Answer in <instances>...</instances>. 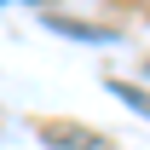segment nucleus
I'll use <instances>...</instances> for the list:
<instances>
[{
    "instance_id": "nucleus-1",
    "label": "nucleus",
    "mask_w": 150,
    "mask_h": 150,
    "mask_svg": "<svg viewBox=\"0 0 150 150\" xmlns=\"http://www.w3.org/2000/svg\"><path fill=\"white\" fill-rule=\"evenodd\" d=\"M110 93L121 98V104H127L133 115H144V121H150V93H144V87H127V81H110Z\"/></svg>"
},
{
    "instance_id": "nucleus-2",
    "label": "nucleus",
    "mask_w": 150,
    "mask_h": 150,
    "mask_svg": "<svg viewBox=\"0 0 150 150\" xmlns=\"http://www.w3.org/2000/svg\"><path fill=\"white\" fill-rule=\"evenodd\" d=\"M52 29H64V35H81V40H110L104 29H87V23H69V18H46Z\"/></svg>"
}]
</instances>
